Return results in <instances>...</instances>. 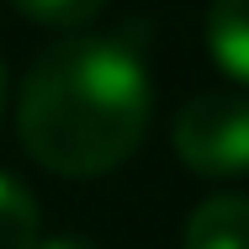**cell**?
<instances>
[{
	"instance_id": "cell-1",
	"label": "cell",
	"mask_w": 249,
	"mask_h": 249,
	"mask_svg": "<svg viewBox=\"0 0 249 249\" xmlns=\"http://www.w3.org/2000/svg\"><path fill=\"white\" fill-rule=\"evenodd\" d=\"M149 106V69L127 43L64 37L27 69L16 96V133L43 170L90 180L138 154Z\"/></svg>"
},
{
	"instance_id": "cell-4",
	"label": "cell",
	"mask_w": 249,
	"mask_h": 249,
	"mask_svg": "<svg viewBox=\"0 0 249 249\" xmlns=\"http://www.w3.org/2000/svg\"><path fill=\"white\" fill-rule=\"evenodd\" d=\"M207 53L228 80L249 85V0H212L207 5Z\"/></svg>"
},
{
	"instance_id": "cell-8",
	"label": "cell",
	"mask_w": 249,
	"mask_h": 249,
	"mask_svg": "<svg viewBox=\"0 0 249 249\" xmlns=\"http://www.w3.org/2000/svg\"><path fill=\"white\" fill-rule=\"evenodd\" d=\"M0 106H5V74H0Z\"/></svg>"
},
{
	"instance_id": "cell-6",
	"label": "cell",
	"mask_w": 249,
	"mask_h": 249,
	"mask_svg": "<svg viewBox=\"0 0 249 249\" xmlns=\"http://www.w3.org/2000/svg\"><path fill=\"white\" fill-rule=\"evenodd\" d=\"M11 5L37 27H90L106 0H11Z\"/></svg>"
},
{
	"instance_id": "cell-7",
	"label": "cell",
	"mask_w": 249,
	"mask_h": 249,
	"mask_svg": "<svg viewBox=\"0 0 249 249\" xmlns=\"http://www.w3.org/2000/svg\"><path fill=\"white\" fill-rule=\"evenodd\" d=\"M37 249H96V244H85V239H37Z\"/></svg>"
},
{
	"instance_id": "cell-2",
	"label": "cell",
	"mask_w": 249,
	"mask_h": 249,
	"mask_svg": "<svg viewBox=\"0 0 249 249\" xmlns=\"http://www.w3.org/2000/svg\"><path fill=\"white\" fill-rule=\"evenodd\" d=\"M175 154L207 180L249 175V96L201 90L175 111Z\"/></svg>"
},
{
	"instance_id": "cell-5",
	"label": "cell",
	"mask_w": 249,
	"mask_h": 249,
	"mask_svg": "<svg viewBox=\"0 0 249 249\" xmlns=\"http://www.w3.org/2000/svg\"><path fill=\"white\" fill-rule=\"evenodd\" d=\"M0 249H37V201L5 170H0Z\"/></svg>"
},
{
	"instance_id": "cell-3",
	"label": "cell",
	"mask_w": 249,
	"mask_h": 249,
	"mask_svg": "<svg viewBox=\"0 0 249 249\" xmlns=\"http://www.w3.org/2000/svg\"><path fill=\"white\" fill-rule=\"evenodd\" d=\"M180 249H249V196L217 191L186 217Z\"/></svg>"
}]
</instances>
